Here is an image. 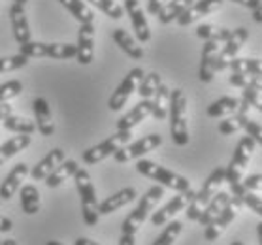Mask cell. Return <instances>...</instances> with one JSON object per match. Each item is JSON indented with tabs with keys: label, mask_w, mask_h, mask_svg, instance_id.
I'll list each match as a JSON object with an SVG mask.
<instances>
[{
	"label": "cell",
	"mask_w": 262,
	"mask_h": 245,
	"mask_svg": "<svg viewBox=\"0 0 262 245\" xmlns=\"http://www.w3.org/2000/svg\"><path fill=\"white\" fill-rule=\"evenodd\" d=\"M136 170L142 173V175L149 177V180L157 181L159 185L168 187V189H172V191H176V192H187L192 189L191 181L187 180V177L172 172V170H168V168L161 166V164H157V162L147 161V159H138Z\"/></svg>",
	"instance_id": "cell-3"
},
{
	"label": "cell",
	"mask_w": 262,
	"mask_h": 245,
	"mask_svg": "<svg viewBox=\"0 0 262 245\" xmlns=\"http://www.w3.org/2000/svg\"><path fill=\"white\" fill-rule=\"evenodd\" d=\"M228 68L232 74H253L262 76V59H232L228 62Z\"/></svg>",
	"instance_id": "cell-34"
},
{
	"label": "cell",
	"mask_w": 262,
	"mask_h": 245,
	"mask_svg": "<svg viewBox=\"0 0 262 245\" xmlns=\"http://www.w3.org/2000/svg\"><path fill=\"white\" fill-rule=\"evenodd\" d=\"M123 10H125L126 15L130 17V23H132V27H134L138 42L147 43L149 40H151V29H149L147 17H145V13H143L140 2H138V0H125Z\"/></svg>",
	"instance_id": "cell-15"
},
{
	"label": "cell",
	"mask_w": 262,
	"mask_h": 245,
	"mask_svg": "<svg viewBox=\"0 0 262 245\" xmlns=\"http://www.w3.org/2000/svg\"><path fill=\"white\" fill-rule=\"evenodd\" d=\"M95 59V23H83L78 30L76 43V60L81 66H87Z\"/></svg>",
	"instance_id": "cell-14"
},
{
	"label": "cell",
	"mask_w": 262,
	"mask_h": 245,
	"mask_svg": "<svg viewBox=\"0 0 262 245\" xmlns=\"http://www.w3.org/2000/svg\"><path fill=\"white\" fill-rule=\"evenodd\" d=\"M151 109H153V102H151V98L140 100L128 114H125L119 121H117V130H132V128L140 125L143 119H147L149 115H151Z\"/></svg>",
	"instance_id": "cell-23"
},
{
	"label": "cell",
	"mask_w": 262,
	"mask_h": 245,
	"mask_svg": "<svg viewBox=\"0 0 262 245\" xmlns=\"http://www.w3.org/2000/svg\"><path fill=\"white\" fill-rule=\"evenodd\" d=\"M21 91H23V83L19 79H10L6 83H0V104L19 96Z\"/></svg>",
	"instance_id": "cell-42"
},
{
	"label": "cell",
	"mask_w": 262,
	"mask_h": 245,
	"mask_svg": "<svg viewBox=\"0 0 262 245\" xmlns=\"http://www.w3.org/2000/svg\"><path fill=\"white\" fill-rule=\"evenodd\" d=\"M249 38V30L245 27H239V29L232 30V34L227 42H223L225 46L219 49V55H217V62H215V72H223L228 68V62L232 59H236V55L239 53V49L244 48V43L247 42Z\"/></svg>",
	"instance_id": "cell-12"
},
{
	"label": "cell",
	"mask_w": 262,
	"mask_h": 245,
	"mask_svg": "<svg viewBox=\"0 0 262 245\" xmlns=\"http://www.w3.org/2000/svg\"><path fill=\"white\" fill-rule=\"evenodd\" d=\"M244 130H247V136L253 138L256 144L262 145V125H258L256 121L247 119V123H245V126H244Z\"/></svg>",
	"instance_id": "cell-45"
},
{
	"label": "cell",
	"mask_w": 262,
	"mask_h": 245,
	"mask_svg": "<svg viewBox=\"0 0 262 245\" xmlns=\"http://www.w3.org/2000/svg\"><path fill=\"white\" fill-rule=\"evenodd\" d=\"M232 2H236V4L244 8H249V10H256L262 4V0H232Z\"/></svg>",
	"instance_id": "cell-49"
},
{
	"label": "cell",
	"mask_w": 262,
	"mask_h": 245,
	"mask_svg": "<svg viewBox=\"0 0 262 245\" xmlns=\"http://www.w3.org/2000/svg\"><path fill=\"white\" fill-rule=\"evenodd\" d=\"M162 144V136L161 134H149V136H143L136 142H132L128 145H123L114 153L115 162H128V161H136V159H142L143 155H147L149 151H155L159 145Z\"/></svg>",
	"instance_id": "cell-10"
},
{
	"label": "cell",
	"mask_w": 262,
	"mask_h": 245,
	"mask_svg": "<svg viewBox=\"0 0 262 245\" xmlns=\"http://www.w3.org/2000/svg\"><path fill=\"white\" fill-rule=\"evenodd\" d=\"M230 34H232V30L228 29H223V27H217V25H200L196 29V36L202 38V40H206V42H209V40H213V42H227L228 38H230Z\"/></svg>",
	"instance_id": "cell-35"
},
{
	"label": "cell",
	"mask_w": 262,
	"mask_h": 245,
	"mask_svg": "<svg viewBox=\"0 0 262 245\" xmlns=\"http://www.w3.org/2000/svg\"><path fill=\"white\" fill-rule=\"evenodd\" d=\"M253 21L255 23H262V4L256 10H253Z\"/></svg>",
	"instance_id": "cell-53"
},
{
	"label": "cell",
	"mask_w": 262,
	"mask_h": 245,
	"mask_svg": "<svg viewBox=\"0 0 262 245\" xmlns=\"http://www.w3.org/2000/svg\"><path fill=\"white\" fill-rule=\"evenodd\" d=\"M112 38H114V42L117 43V46H119V48L123 49L128 57H130V59H134V60L143 59V55H145L143 48L130 36V34H128V32H126L125 29H114Z\"/></svg>",
	"instance_id": "cell-25"
},
{
	"label": "cell",
	"mask_w": 262,
	"mask_h": 245,
	"mask_svg": "<svg viewBox=\"0 0 262 245\" xmlns=\"http://www.w3.org/2000/svg\"><path fill=\"white\" fill-rule=\"evenodd\" d=\"M192 2H194V0H170L166 6L159 12V21H161L162 25L172 23V21H176L187 8L192 6Z\"/></svg>",
	"instance_id": "cell-32"
},
{
	"label": "cell",
	"mask_w": 262,
	"mask_h": 245,
	"mask_svg": "<svg viewBox=\"0 0 262 245\" xmlns=\"http://www.w3.org/2000/svg\"><path fill=\"white\" fill-rule=\"evenodd\" d=\"M242 98L249 104L251 108H256L258 112H262V91L245 87V89H242Z\"/></svg>",
	"instance_id": "cell-43"
},
{
	"label": "cell",
	"mask_w": 262,
	"mask_h": 245,
	"mask_svg": "<svg viewBox=\"0 0 262 245\" xmlns=\"http://www.w3.org/2000/svg\"><path fill=\"white\" fill-rule=\"evenodd\" d=\"M74 181H76V189H78L79 196H81V215H83V222L87 227H95L100 213H98V198H96L95 185L87 170L79 168L78 172L74 173Z\"/></svg>",
	"instance_id": "cell-4"
},
{
	"label": "cell",
	"mask_w": 262,
	"mask_h": 245,
	"mask_svg": "<svg viewBox=\"0 0 262 245\" xmlns=\"http://www.w3.org/2000/svg\"><path fill=\"white\" fill-rule=\"evenodd\" d=\"M130 138H132V130H117L114 136L106 138L104 142L83 151L81 159H83L85 164H98V162L106 161L107 157H114L115 151L130 142Z\"/></svg>",
	"instance_id": "cell-8"
},
{
	"label": "cell",
	"mask_w": 262,
	"mask_h": 245,
	"mask_svg": "<svg viewBox=\"0 0 262 245\" xmlns=\"http://www.w3.org/2000/svg\"><path fill=\"white\" fill-rule=\"evenodd\" d=\"M30 173V168L27 162H17L15 166L10 170V173L6 175V180L0 183V198L2 200H10L15 196V192L21 189L25 177Z\"/></svg>",
	"instance_id": "cell-17"
},
{
	"label": "cell",
	"mask_w": 262,
	"mask_h": 245,
	"mask_svg": "<svg viewBox=\"0 0 262 245\" xmlns=\"http://www.w3.org/2000/svg\"><path fill=\"white\" fill-rule=\"evenodd\" d=\"M168 2H170V0H149V2H147V12L151 13V15H159V12L166 6Z\"/></svg>",
	"instance_id": "cell-47"
},
{
	"label": "cell",
	"mask_w": 262,
	"mask_h": 245,
	"mask_svg": "<svg viewBox=\"0 0 262 245\" xmlns=\"http://www.w3.org/2000/svg\"><path fill=\"white\" fill-rule=\"evenodd\" d=\"M60 4L70 12V15L79 23H95V13L83 0H59Z\"/></svg>",
	"instance_id": "cell-31"
},
{
	"label": "cell",
	"mask_w": 262,
	"mask_h": 245,
	"mask_svg": "<svg viewBox=\"0 0 262 245\" xmlns=\"http://www.w3.org/2000/svg\"><path fill=\"white\" fill-rule=\"evenodd\" d=\"M89 4L96 6L100 12H104L110 19H115V21H119L123 15H125V10L121 4H117L115 0H87Z\"/></svg>",
	"instance_id": "cell-40"
},
{
	"label": "cell",
	"mask_w": 262,
	"mask_h": 245,
	"mask_svg": "<svg viewBox=\"0 0 262 245\" xmlns=\"http://www.w3.org/2000/svg\"><path fill=\"white\" fill-rule=\"evenodd\" d=\"M42 200H40V191L38 187L29 183V185H21V208L27 215H36L40 211Z\"/></svg>",
	"instance_id": "cell-30"
},
{
	"label": "cell",
	"mask_w": 262,
	"mask_h": 245,
	"mask_svg": "<svg viewBox=\"0 0 262 245\" xmlns=\"http://www.w3.org/2000/svg\"><path fill=\"white\" fill-rule=\"evenodd\" d=\"M119 245H136V236H132V234H121Z\"/></svg>",
	"instance_id": "cell-51"
},
{
	"label": "cell",
	"mask_w": 262,
	"mask_h": 245,
	"mask_svg": "<svg viewBox=\"0 0 262 245\" xmlns=\"http://www.w3.org/2000/svg\"><path fill=\"white\" fill-rule=\"evenodd\" d=\"M2 126L6 130L13 132V134H29L32 136V132L36 130V123L30 119H25V117H19V115H8L6 119L2 121Z\"/></svg>",
	"instance_id": "cell-33"
},
{
	"label": "cell",
	"mask_w": 262,
	"mask_h": 245,
	"mask_svg": "<svg viewBox=\"0 0 262 245\" xmlns=\"http://www.w3.org/2000/svg\"><path fill=\"white\" fill-rule=\"evenodd\" d=\"M256 234H258V241H260V245H262V221L256 225Z\"/></svg>",
	"instance_id": "cell-54"
},
{
	"label": "cell",
	"mask_w": 262,
	"mask_h": 245,
	"mask_svg": "<svg viewBox=\"0 0 262 245\" xmlns=\"http://www.w3.org/2000/svg\"><path fill=\"white\" fill-rule=\"evenodd\" d=\"M32 109H34L36 128L40 130V134L42 136H53L55 123H53V115H51V108H49V102L46 98H42V96H38L32 102Z\"/></svg>",
	"instance_id": "cell-21"
},
{
	"label": "cell",
	"mask_w": 262,
	"mask_h": 245,
	"mask_svg": "<svg viewBox=\"0 0 262 245\" xmlns=\"http://www.w3.org/2000/svg\"><path fill=\"white\" fill-rule=\"evenodd\" d=\"M228 81H230V85L239 87V89L251 87V89L262 91V76H253V74H230Z\"/></svg>",
	"instance_id": "cell-39"
},
{
	"label": "cell",
	"mask_w": 262,
	"mask_h": 245,
	"mask_svg": "<svg viewBox=\"0 0 262 245\" xmlns=\"http://www.w3.org/2000/svg\"><path fill=\"white\" fill-rule=\"evenodd\" d=\"M79 170V164L76 161H62L59 164V166L55 168L53 172L49 173L48 177H46V185L49 187V189H57V187H60L62 183H64L66 180H70V177H74V173Z\"/></svg>",
	"instance_id": "cell-26"
},
{
	"label": "cell",
	"mask_w": 262,
	"mask_h": 245,
	"mask_svg": "<svg viewBox=\"0 0 262 245\" xmlns=\"http://www.w3.org/2000/svg\"><path fill=\"white\" fill-rule=\"evenodd\" d=\"M183 230V222L181 221H170L166 222V228L162 230V234L153 241L151 245H173V241L179 238V234Z\"/></svg>",
	"instance_id": "cell-38"
},
{
	"label": "cell",
	"mask_w": 262,
	"mask_h": 245,
	"mask_svg": "<svg viewBox=\"0 0 262 245\" xmlns=\"http://www.w3.org/2000/svg\"><path fill=\"white\" fill-rule=\"evenodd\" d=\"M46 245H64V243H60V241H48Z\"/></svg>",
	"instance_id": "cell-57"
},
{
	"label": "cell",
	"mask_w": 262,
	"mask_h": 245,
	"mask_svg": "<svg viewBox=\"0 0 262 245\" xmlns=\"http://www.w3.org/2000/svg\"><path fill=\"white\" fill-rule=\"evenodd\" d=\"M217 55H219V42L204 43L202 57H200V68H198V79L202 83H211L215 78V62H217Z\"/></svg>",
	"instance_id": "cell-20"
},
{
	"label": "cell",
	"mask_w": 262,
	"mask_h": 245,
	"mask_svg": "<svg viewBox=\"0 0 262 245\" xmlns=\"http://www.w3.org/2000/svg\"><path fill=\"white\" fill-rule=\"evenodd\" d=\"M225 183V166H217L213 172L208 175V180L204 181L202 189L194 194L191 204L187 206V219L189 221H198L204 208L211 202V198L219 192V187Z\"/></svg>",
	"instance_id": "cell-6"
},
{
	"label": "cell",
	"mask_w": 262,
	"mask_h": 245,
	"mask_svg": "<svg viewBox=\"0 0 262 245\" xmlns=\"http://www.w3.org/2000/svg\"><path fill=\"white\" fill-rule=\"evenodd\" d=\"M12 114H13V108H12V106H10L8 102H2V104H0V123L6 119L8 115H12Z\"/></svg>",
	"instance_id": "cell-50"
},
{
	"label": "cell",
	"mask_w": 262,
	"mask_h": 245,
	"mask_svg": "<svg viewBox=\"0 0 262 245\" xmlns=\"http://www.w3.org/2000/svg\"><path fill=\"white\" fill-rule=\"evenodd\" d=\"M196 192L192 191H187V192H178L176 196L166 204V206H162L159 211H155L153 215H151V225L153 227H162V225H166V222L172 221V217H176L179 211H183L187 209V206L191 204V200L194 198Z\"/></svg>",
	"instance_id": "cell-13"
},
{
	"label": "cell",
	"mask_w": 262,
	"mask_h": 245,
	"mask_svg": "<svg viewBox=\"0 0 262 245\" xmlns=\"http://www.w3.org/2000/svg\"><path fill=\"white\" fill-rule=\"evenodd\" d=\"M74 245H100V243L95 241V239H89V238H78Z\"/></svg>",
	"instance_id": "cell-52"
},
{
	"label": "cell",
	"mask_w": 262,
	"mask_h": 245,
	"mask_svg": "<svg viewBox=\"0 0 262 245\" xmlns=\"http://www.w3.org/2000/svg\"><path fill=\"white\" fill-rule=\"evenodd\" d=\"M13 2H15V4H21V6H27V4H29V0H13Z\"/></svg>",
	"instance_id": "cell-56"
},
{
	"label": "cell",
	"mask_w": 262,
	"mask_h": 245,
	"mask_svg": "<svg viewBox=\"0 0 262 245\" xmlns=\"http://www.w3.org/2000/svg\"><path fill=\"white\" fill-rule=\"evenodd\" d=\"M64 159H66V157H64V151L60 149V147H55V149L49 151L48 155L43 157L42 161L38 162V164H36V166L32 168V170H30L29 175L34 181H43L49 175V173L53 172L55 168L59 166L60 162L64 161Z\"/></svg>",
	"instance_id": "cell-24"
},
{
	"label": "cell",
	"mask_w": 262,
	"mask_h": 245,
	"mask_svg": "<svg viewBox=\"0 0 262 245\" xmlns=\"http://www.w3.org/2000/svg\"><path fill=\"white\" fill-rule=\"evenodd\" d=\"M12 230H13L12 219H8V217L0 215V232H2V234H8V232H12Z\"/></svg>",
	"instance_id": "cell-48"
},
{
	"label": "cell",
	"mask_w": 262,
	"mask_h": 245,
	"mask_svg": "<svg viewBox=\"0 0 262 245\" xmlns=\"http://www.w3.org/2000/svg\"><path fill=\"white\" fill-rule=\"evenodd\" d=\"M170 93H172V91L168 89L164 83H161V85H159V89L155 91L153 98H151V102H153L151 115H153L157 121L166 119L168 109H170Z\"/></svg>",
	"instance_id": "cell-29"
},
{
	"label": "cell",
	"mask_w": 262,
	"mask_h": 245,
	"mask_svg": "<svg viewBox=\"0 0 262 245\" xmlns=\"http://www.w3.org/2000/svg\"><path fill=\"white\" fill-rule=\"evenodd\" d=\"M19 53L29 57V59H38V57H51V59H74L76 57V46L74 43H46V42H30L19 46Z\"/></svg>",
	"instance_id": "cell-7"
},
{
	"label": "cell",
	"mask_w": 262,
	"mask_h": 245,
	"mask_svg": "<svg viewBox=\"0 0 262 245\" xmlns=\"http://www.w3.org/2000/svg\"><path fill=\"white\" fill-rule=\"evenodd\" d=\"M230 200H232V196H230L228 192H217V194L211 198V202H209L208 206L204 208L202 213H200V217H198V222H200L202 227H208L209 222L219 215L221 211H223V208H225Z\"/></svg>",
	"instance_id": "cell-28"
},
{
	"label": "cell",
	"mask_w": 262,
	"mask_h": 245,
	"mask_svg": "<svg viewBox=\"0 0 262 245\" xmlns=\"http://www.w3.org/2000/svg\"><path fill=\"white\" fill-rule=\"evenodd\" d=\"M242 202H244V206H247V208L251 209V211H255L256 215L262 217V198L256 196L255 192H245L244 196H242Z\"/></svg>",
	"instance_id": "cell-44"
},
{
	"label": "cell",
	"mask_w": 262,
	"mask_h": 245,
	"mask_svg": "<svg viewBox=\"0 0 262 245\" xmlns=\"http://www.w3.org/2000/svg\"><path fill=\"white\" fill-rule=\"evenodd\" d=\"M242 206H244L242 198L232 196V200L223 208V211H221L219 215L215 217L213 221L206 227V230H204V238H206V241H217V239L223 236V232L230 227V222L236 219V215H238V211L242 209Z\"/></svg>",
	"instance_id": "cell-9"
},
{
	"label": "cell",
	"mask_w": 262,
	"mask_h": 245,
	"mask_svg": "<svg viewBox=\"0 0 262 245\" xmlns=\"http://www.w3.org/2000/svg\"><path fill=\"white\" fill-rule=\"evenodd\" d=\"M245 191L249 192H258L262 191V173H253V175H247L244 180Z\"/></svg>",
	"instance_id": "cell-46"
},
{
	"label": "cell",
	"mask_w": 262,
	"mask_h": 245,
	"mask_svg": "<svg viewBox=\"0 0 262 245\" xmlns=\"http://www.w3.org/2000/svg\"><path fill=\"white\" fill-rule=\"evenodd\" d=\"M221 6H223V0H198V2H192V6L187 8L176 21L181 27H189L198 19L206 17L209 13H213L215 10H219Z\"/></svg>",
	"instance_id": "cell-16"
},
{
	"label": "cell",
	"mask_w": 262,
	"mask_h": 245,
	"mask_svg": "<svg viewBox=\"0 0 262 245\" xmlns=\"http://www.w3.org/2000/svg\"><path fill=\"white\" fill-rule=\"evenodd\" d=\"M249 104L244 100V98H234V96H223L219 100L211 102L208 106V115L209 117H228V115H234L242 112V114H247L249 112Z\"/></svg>",
	"instance_id": "cell-18"
},
{
	"label": "cell",
	"mask_w": 262,
	"mask_h": 245,
	"mask_svg": "<svg viewBox=\"0 0 262 245\" xmlns=\"http://www.w3.org/2000/svg\"><path fill=\"white\" fill-rule=\"evenodd\" d=\"M162 196H164V187H162V185H153V187H151V189H149V191L142 196V200L138 202L136 209H134L130 215L123 221L121 232L136 236V232L140 230V227H142L143 222H145V219L151 215V211L155 209L157 202H159Z\"/></svg>",
	"instance_id": "cell-5"
},
{
	"label": "cell",
	"mask_w": 262,
	"mask_h": 245,
	"mask_svg": "<svg viewBox=\"0 0 262 245\" xmlns=\"http://www.w3.org/2000/svg\"><path fill=\"white\" fill-rule=\"evenodd\" d=\"M138 196V192L134 187H125V189H121V191H117L115 194H112V196H107L104 202L98 204V213L100 215H110V213H115L117 209L125 208L126 204L134 202Z\"/></svg>",
	"instance_id": "cell-22"
},
{
	"label": "cell",
	"mask_w": 262,
	"mask_h": 245,
	"mask_svg": "<svg viewBox=\"0 0 262 245\" xmlns=\"http://www.w3.org/2000/svg\"><path fill=\"white\" fill-rule=\"evenodd\" d=\"M247 119H249L247 114L238 112V114H234V115H228L225 121H221L217 128H219V132L223 134V136H232V134H236V132L244 130Z\"/></svg>",
	"instance_id": "cell-36"
},
{
	"label": "cell",
	"mask_w": 262,
	"mask_h": 245,
	"mask_svg": "<svg viewBox=\"0 0 262 245\" xmlns=\"http://www.w3.org/2000/svg\"><path fill=\"white\" fill-rule=\"evenodd\" d=\"M256 149V142L251 136H244L238 142L234 155L228 162V166H225V181H227L230 189H232V196L242 198L245 194L244 187V172L247 164H249L251 157Z\"/></svg>",
	"instance_id": "cell-1"
},
{
	"label": "cell",
	"mask_w": 262,
	"mask_h": 245,
	"mask_svg": "<svg viewBox=\"0 0 262 245\" xmlns=\"http://www.w3.org/2000/svg\"><path fill=\"white\" fill-rule=\"evenodd\" d=\"M0 243H2V241H0Z\"/></svg>",
	"instance_id": "cell-59"
},
{
	"label": "cell",
	"mask_w": 262,
	"mask_h": 245,
	"mask_svg": "<svg viewBox=\"0 0 262 245\" xmlns=\"http://www.w3.org/2000/svg\"><path fill=\"white\" fill-rule=\"evenodd\" d=\"M30 59L25 57V55H12V57H0V74L13 72V70H19V68H25L29 64Z\"/></svg>",
	"instance_id": "cell-41"
},
{
	"label": "cell",
	"mask_w": 262,
	"mask_h": 245,
	"mask_svg": "<svg viewBox=\"0 0 262 245\" xmlns=\"http://www.w3.org/2000/svg\"><path fill=\"white\" fill-rule=\"evenodd\" d=\"M143 76H145V72H143L142 68H132L130 72L125 76V79L119 83V87L114 91V95L110 96L107 108L112 109V112H121V109L125 108V104L128 102L132 93L138 91V85H140Z\"/></svg>",
	"instance_id": "cell-11"
},
{
	"label": "cell",
	"mask_w": 262,
	"mask_h": 245,
	"mask_svg": "<svg viewBox=\"0 0 262 245\" xmlns=\"http://www.w3.org/2000/svg\"><path fill=\"white\" fill-rule=\"evenodd\" d=\"M170 134L173 144L183 147L189 144V125H187V96L183 89H173L170 93Z\"/></svg>",
	"instance_id": "cell-2"
},
{
	"label": "cell",
	"mask_w": 262,
	"mask_h": 245,
	"mask_svg": "<svg viewBox=\"0 0 262 245\" xmlns=\"http://www.w3.org/2000/svg\"><path fill=\"white\" fill-rule=\"evenodd\" d=\"M230 245H244V243H242V241H232Z\"/></svg>",
	"instance_id": "cell-58"
},
{
	"label": "cell",
	"mask_w": 262,
	"mask_h": 245,
	"mask_svg": "<svg viewBox=\"0 0 262 245\" xmlns=\"http://www.w3.org/2000/svg\"><path fill=\"white\" fill-rule=\"evenodd\" d=\"M10 23H12V32L13 38L19 46L30 42L32 40V34H30V25L29 19H27V12H25V6L21 4H15L13 2L10 6Z\"/></svg>",
	"instance_id": "cell-19"
},
{
	"label": "cell",
	"mask_w": 262,
	"mask_h": 245,
	"mask_svg": "<svg viewBox=\"0 0 262 245\" xmlns=\"http://www.w3.org/2000/svg\"><path fill=\"white\" fill-rule=\"evenodd\" d=\"M161 74L159 72H149L145 74L142 78V81H140V85H138V95L142 96V100H145V98H153V95H155V91L159 89V85H161Z\"/></svg>",
	"instance_id": "cell-37"
},
{
	"label": "cell",
	"mask_w": 262,
	"mask_h": 245,
	"mask_svg": "<svg viewBox=\"0 0 262 245\" xmlns=\"http://www.w3.org/2000/svg\"><path fill=\"white\" fill-rule=\"evenodd\" d=\"M32 142V136L29 134H17V136H12L8 142L0 145V166L8 161V159H12L15 157L17 153H21L23 149H27Z\"/></svg>",
	"instance_id": "cell-27"
},
{
	"label": "cell",
	"mask_w": 262,
	"mask_h": 245,
	"mask_svg": "<svg viewBox=\"0 0 262 245\" xmlns=\"http://www.w3.org/2000/svg\"><path fill=\"white\" fill-rule=\"evenodd\" d=\"M0 245H17V241H15V239L10 238V239H4V241H2V243H0Z\"/></svg>",
	"instance_id": "cell-55"
}]
</instances>
